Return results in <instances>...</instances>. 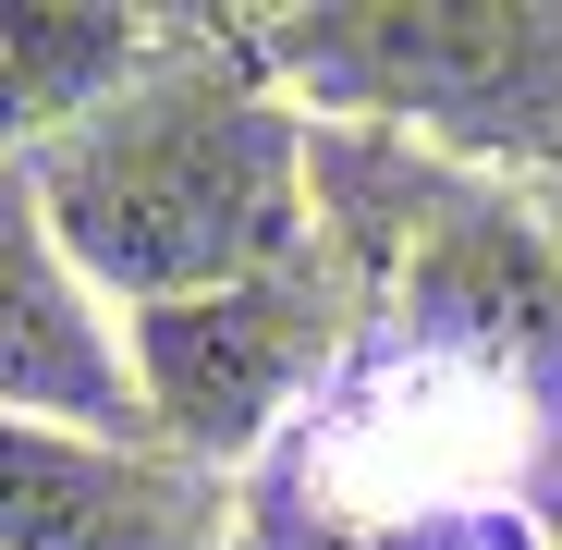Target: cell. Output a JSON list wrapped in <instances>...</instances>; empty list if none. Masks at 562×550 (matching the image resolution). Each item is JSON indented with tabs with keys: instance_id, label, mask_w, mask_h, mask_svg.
Here are the masks:
<instances>
[{
	"instance_id": "1",
	"label": "cell",
	"mask_w": 562,
	"mask_h": 550,
	"mask_svg": "<svg viewBox=\"0 0 562 550\" xmlns=\"http://www.w3.org/2000/svg\"><path fill=\"white\" fill-rule=\"evenodd\" d=\"M37 221L61 233L86 282L135 306L269 282V269H294V221H306L294 123L221 61H147L74 135H49Z\"/></svg>"
},
{
	"instance_id": "2",
	"label": "cell",
	"mask_w": 562,
	"mask_h": 550,
	"mask_svg": "<svg viewBox=\"0 0 562 550\" xmlns=\"http://www.w3.org/2000/svg\"><path fill=\"white\" fill-rule=\"evenodd\" d=\"M318 99L440 135H538L562 111V13L514 0H392V13H294L269 37Z\"/></svg>"
},
{
	"instance_id": "3",
	"label": "cell",
	"mask_w": 562,
	"mask_h": 550,
	"mask_svg": "<svg viewBox=\"0 0 562 550\" xmlns=\"http://www.w3.org/2000/svg\"><path fill=\"white\" fill-rule=\"evenodd\" d=\"M135 355H147V404L196 452H233L318 367V282L269 269V282H233V294H196V306H147Z\"/></svg>"
},
{
	"instance_id": "4",
	"label": "cell",
	"mask_w": 562,
	"mask_h": 550,
	"mask_svg": "<svg viewBox=\"0 0 562 550\" xmlns=\"http://www.w3.org/2000/svg\"><path fill=\"white\" fill-rule=\"evenodd\" d=\"M0 550H209V490L123 440L0 416Z\"/></svg>"
},
{
	"instance_id": "5",
	"label": "cell",
	"mask_w": 562,
	"mask_h": 550,
	"mask_svg": "<svg viewBox=\"0 0 562 550\" xmlns=\"http://www.w3.org/2000/svg\"><path fill=\"white\" fill-rule=\"evenodd\" d=\"M0 392L74 404V416H111L123 428V367L99 355V330H86L74 294H61V269L37 257L25 183H0Z\"/></svg>"
},
{
	"instance_id": "6",
	"label": "cell",
	"mask_w": 562,
	"mask_h": 550,
	"mask_svg": "<svg viewBox=\"0 0 562 550\" xmlns=\"http://www.w3.org/2000/svg\"><path fill=\"white\" fill-rule=\"evenodd\" d=\"M147 61V13H0V135H74Z\"/></svg>"
}]
</instances>
